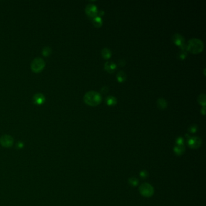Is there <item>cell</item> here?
Returning <instances> with one entry per match:
<instances>
[{"instance_id":"1","label":"cell","mask_w":206,"mask_h":206,"mask_svg":"<svg viewBox=\"0 0 206 206\" xmlns=\"http://www.w3.org/2000/svg\"><path fill=\"white\" fill-rule=\"evenodd\" d=\"M83 100L87 105L94 107L100 104L102 101V96L100 93L96 91H88L85 94Z\"/></svg>"},{"instance_id":"2","label":"cell","mask_w":206,"mask_h":206,"mask_svg":"<svg viewBox=\"0 0 206 206\" xmlns=\"http://www.w3.org/2000/svg\"><path fill=\"white\" fill-rule=\"evenodd\" d=\"M187 50L194 54L201 52L204 49V44L201 40L193 38L189 41L187 44Z\"/></svg>"},{"instance_id":"3","label":"cell","mask_w":206,"mask_h":206,"mask_svg":"<svg viewBox=\"0 0 206 206\" xmlns=\"http://www.w3.org/2000/svg\"><path fill=\"white\" fill-rule=\"evenodd\" d=\"M45 66H46L45 61H44L41 58L36 57L32 62L31 69L34 73H38L43 70Z\"/></svg>"},{"instance_id":"4","label":"cell","mask_w":206,"mask_h":206,"mask_svg":"<svg viewBox=\"0 0 206 206\" xmlns=\"http://www.w3.org/2000/svg\"><path fill=\"white\" fill-rule=\"evenodd\" d=\"M172 41L175 45L181 48L182 51L187 52V46L185 44L184 38L179 33H175L172 36Z\"/></svg>"},{"instance_id":"5","label":"cell","mask_w":206,"mask_h":206,"mask_svg":"<svg viewBox=\"0 0 206 206\" xmlns=\"http://www.w3.org/2000/svg\"><path fill=\"white\" fill-rule=\"evenodd\" d=\"M85 12L88 17L94 18L97 17L98 10L97 7L93 4H88L85 7Z\"/></svg>"},{"instance_id":"6","label":"cell","mask_w":206,"mask_h":206,"mask_svg":"<svg viewBox=\"0 0 206 206\" xmlns=\"http://www.w3.org/2000/svg\"><path fill=\"white\" fill-rule=\"evenodd\" d=\"M0 143L5 148H9L13 143V139L10 136L4 135L0 138Z\"/></svg>"},{"instance_id":"7","label":"cell","mask_w":206,"mask_h":206,"mask_svg":"<svg viewBox=\"0 0 206 206\" xmlns=\"http://www.w3.org/2000/svg\"><path fill=\"white\" fill-rule=\"evenodd\" d=\"M33 102L35 104L40 105L45 102L46 99L43 94H42L41 93H38V94H36L33 96Z\"/></svg>"},{"instance_id":"8","label":"cell","mask_w":206,"mask_h":206,"mask_svg":"<svg viewBox=\"0 0 206 206\" xmlns=\"http://www.w3.org/2000/svg\"><path fill=\"white\" fill-rule=\"evenodd\" d=\"M105 69L110 73H112L116 70V65L112 62H107L105 64Z\"/></svg>"},{"instance_id":"9","label":"cell","mask_w":206,"mask_h":206,"mask_svg":"<svg viewBox=\"0 0 206 206\" xmlns=\"http://www.w3.org/2000/svg\"><path fill=\"white\" fill-rule=\"evenodd\" d=\"M167 102L163 98H160L157 100V106L159 108L163 110L167 107Z\"/></svg>"},{"instance_id":"10","label":"cell","mask_w":206,"mask_h":206,"mask_svg":"<svg viewBox=\"0 0 206 206\" xmlns=\"http://www.w3.org/2000/svg\"><path fill=\"white\" fill-rule=\"evenodd\" d=\"M117 79L119 82H123L126 79V75L123 71H120L117 74Z\"/></svg>"},{"instance_id":"11","label":"cell","mask_w":206,"mask_h":206,"mask_svg":"<svg viewBox=\"0 0 206 206\" xmlns=\"http://www.w3.org/2000/svg\"><path fill=\"white\" fill-rule=\"evenodd\" d=\"M200 143H201V140L198 137L191 138L189 141V144L192 147H197L199 146Z\"/></svg>"},{"instance_id":"12","label":"cell","mask_w":206,"mask_h":206,"mask_svg":"<svg viewBox=\"0 0 206 206\" xmlns=\"http://www.w3.org/2000/svg\"><path fill=\"white\" fill-rule=\"evenodd\" d=\"M106 102L109 106H114L117 104V99L112 96H109L106 98Z\"/></svg>"},{"instance_id":"13","label":"cell","mask_w":206,"mask_h":206,"mask_svg":"<svg viewBox=\"0 0 206 206\" xmlns=\"http://www.w3.org/2000/svg\"><path fill=\"white\" fill-rule=\"evenodd\" d=\"M102 55L105 59H108L111 56V52L108 48H104L102 50Z\"/></svg>"},{"instance_id":"14","label":"cell","mask_w":206,"mask_h":206,"mask_svg":"<svg viewBox=\"0 0 206 206\" xmlns=\"http://www.w3.org/2000/svg\"><path fill=\"white\" fill-rule=\"evenodd\" d=\"M93 23L94 25L97 28L101 27L102 25V23H103L101 17H94L93 20Z\"/></svg>"},{"instance_id":"15","label":"cell","mask_w":206,"mask_h":206,"mask_svg":"<svg viewBox=\"0 0 206 206\" xmlns=\"http://www.w3.org/2000/svg\"><path fill=\"white\" fill-rule=\"evenodd\" d=\"M198 101L199 104L202 107H205L206 104V99H205V95L204 94H201L198 96Z\"/></svg>"},{"instance_id":"16","label":"cell","mask_w":206,"mask_h":206,"mask_svg":"<svg viewBox=\"0 0 206 206\" xmlns=\"http://www.w3.org/2000/svg\"><path fill=\"white\" fill-rule=\"evenodd\" d=\"M52 53V49L49 47H45V48H44L43 49V50H42V54L44 56H49Z\"/></svg>"},{"instance_id":"17","label":"cell","mask_w":206,"mask_h":206,"mask_svg":"<svg viewBox=\"0 0 206 206\" xmlns=\"http://www.w3.org/2000/svg\"><path fill=\"white\" fill-rule=\"evenodd\" d=\"M187 52H185V51H181L180 52L178 53V55H177V57L178 59H180L181 60H183L184 59L187 57Z\"/></svg>"},{"instance_id":"18","label":"cell","mask_w":206,"mask_h":206,"mask_svg":"<svg viewBox=\"0 0 206 206\" xmlns=\"http://www.w3.org/2000/svg\"><path fill=\"white\" fill-rule=\"evenodd\" d=\"M197 126L196 125H192L189 128V131L191 132H195L197 131Z\"/></svg>"},{"instance_id":"19","label":"cell","mask_w":206,"mask_h":206,"mask_svg":"<svg viewBox=\"0 0 206 206\" xmlns=\"http://www.w3.org/2000/svg\"><path fill=\"white\" fill-rule=\"evenodd\" d=\"M108 91H109V88L108 86H104L102 88V90H101V91L103 93H108Z\"/></svg>"},{"instance_id":"20","label":"cell","mask_w":206,"mask_h":206,"mask_svg":"<svg viewBox=\"0 0 206 206\" xmlns=\"http://www.w3.org/2000/svg\"><path fill=\"white\" fill-rule=\"evenodd\" d=\"M125 61L124 59H120L119 61V64L120 66H124L125 65Z\"/></svg>"},{"instance_id":"21","label":"cell","mask_w":206,"mask_h":206,"mask_svg":"<svg viewBox=\"0 0 206 206\" xmlns=\"http://www.w3.org/2000/svg\"><path fill=\"white\" fill-rule=\"evenodd\" d=\"M205 107H202V108H201V112L203 114H205Z\"/></svg>"}]
</instances>
